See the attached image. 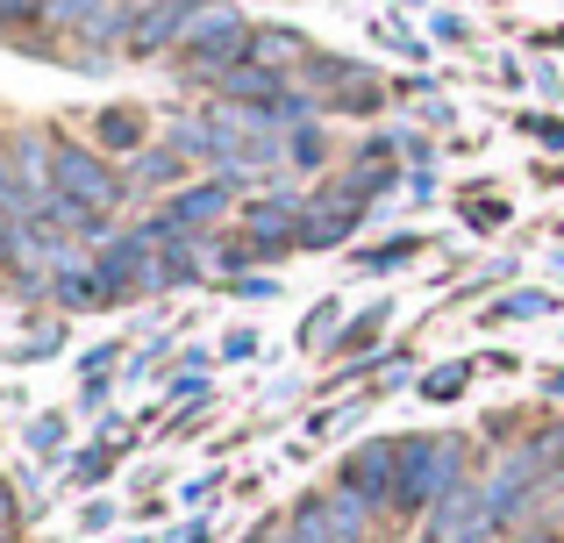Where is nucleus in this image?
<instances>
[{"instance_id":"18","label":"nucleus","mask_w":564,"mask_h":543,"mask_svg":"<svg viewBox=\"0 0 564 543\" xmlns=\"http://www.w3.org/2000/svg\"><path fill=\"white\" fill-rule=\"evenodd\" d=\"M0 543H8V530H0Z\"/></svg>"},{"instance_id":"3","label":"nucleus","mask_w":564,"mask_h":543,"mask_svg":"<svg viewBox=\"0 0 564 543\" xmlns=\"http://www.w3.org/2000/svg\"><path fill=\"white\" fill-rule=\"evenodd\" d=\"M372 515H379L372 501H358L350 487H336V493H307L286 522H293V543H365Z\"/></svg>"},{"instance_id":"9","label":"nucleus","mask_w":564,"mask_h":543,"mask_svg":"<svg viewBox=\"0 0 564 543\" xmlns=\"http://www.w3.org/2000/svg\"><path fill=\"white\" fill-rule=\"evenodd\" d=\"M94 137H100V151H137V143H143V115L137 108H108L94 122Z\"/></svg>"},{"instance_id":"13","label":"nucleus","mask_w":564,"mask_h":543,"mask_svg":"<svg viewBox=\"0 0 564 543\" xmlns=\"http://www.w3.org/2000/svg\"><path fill=\"white\" fill-rule=\"evenodd\" d=\"M465 379H471V365H443V372H429V387H422V393H429V401H451Z\"/></svg>"},{"instance_id":"7","label":"nucleus","mask_w":564,"mask_h":543,"mask_svg":"<svg viewBox=\"0 0 564 543\" xmlns=\"http://www.w3.org/2000/svg\"><path fill=\"white\" fill-rule=\"evenodd\" d=\"M250 57L272 65V72H293V65H307V36H293V29H258V36H250Z\"/></svg>"},{"instance_id":"5","label":"nucleus","mask_w":564,"mask_h":543,"mask_svg":"<svg viewBox=\"0 0 564 543\" xmlns=\"http://www.w3.org/2000/svg\"><path fill=\"white\" fill-rule=\"evenodd\" d=\"M200 0H143L137 22H129V57H165L186 43V22Z\"/></svg>"},{"instance_id":"16","label":"nucleus","mask_w":564,"mask_h":543,"mask_svg":"<svg viewBox=\"0 0 564 543\" xmlns=\"http://www.w3.org/2000/svg\"><path fill=\"white\" fill-rule=\"evenodd\" d=\"M514 543H551V536H514Z\"/></svg>"},{"instance_id":"1","label":"nucleus","mask_w":564,"mask_h":543,"mask_svg":"<svg viewBox=\"0 0 564 543\" xmlns=\"http://www.w3.org/2000/svg\"><path fill=\"white\" fill-rule=\"evenodd\" d=\"M457 458H465V436H408V465H400V515H422L443 493L457 487Z\"/></svg>"},{"instance_id":"10","label":"nucleus","mask_w":564,"mask_h":543,"mask_svg":"<svg viewBox=\"0 0 564 543\" xmlns=\"http://www.w3.org/2000/svg\"><path fill=\"white\" fill-rule=\"evenodd\" d=\"M386 315H393V307H386V301H372V307H365V315L344 329V350H372V344H379V329H386Z\"/></svg>"},{"instance_id":"8","label":"nucleus","mask_w":564,"mask_h":543,"mask_svg":"<svg viewBox=\"0 0 564 543\" xmlns=\"http://www.w3.org/2000/svg\"><path fill=\"white\" fill-rule=\"evenodd\" d=\"M200 279V258L186 251V243H165V251H151V286H193Z\"/></svg>"},{"instance_id":"11","label":"nucleus","mask_w":564,"mask_h":543,"mask_svg":"<svg viewBox=\"0 0 564 543\" xmlns=\"http://www.w3.org/2000/svg\"><path fill=\"white\" fill-rule=\"evenodd\" d=\"M137 165H143V180H186V151L180 143H172V151H143Z\"/></svg>"},{"instance_id":"12","label":"nucleus","mask_w":564,"mask_h":543,"mask_svg":"<svg viewBox=\"0 0 564 543\" xmlns=\"http://www.w3.org/2000/svg\"><path fill=\"white\" fill-rule=\"evenodd\" d=\"M29 22H43V0H0V29H14V36H22Z\"/></svg>"},{"instance_id":"15","label":"nucleus","mask_w":564,"mask_h":543,"mask_svg":"<svg viewBox=\"0 0 564 543\" xmlns=\"http://www.w3.org/2000/svg\"><path fill=\"white\" fill-rule=\"evenodd\" d=\"M8 522H14V493L0 487V530H8Z\"/></svg>"},{"instance_id":"6","label":"nucleus","mask_w":564,"mask_h":543,"mask_svg":"<svg viewBox=\"0 0 564 543\" xmlns=\"http://www.w3.org/2000/svg\"><path fill=\"white\" fill-rule=\"evenodd\" d=\"M365 222V200L350 194H329V200H307V222H301V243L307 251H322V243H344L350 229Z\"/></svg>"},{"instance_id":"17","label":"nucleus","mask_w":564,"mask_h":543,"mask_svg":"<svg viewBox=\"0 0 564 543\" xmlns=\"http://www.w3.org/2000/svg\"><path fill=\"white\" fill-rule=\"evenodd\" d=\"M465 543H486V536H465Z\"/></svg>"},{"instance_id":"14","label":"nucleus","mask_w":564,"mask_h":543,"mask_svg":"<svg viewBox=\"0 0 564 543\" xmlns=\"http://www.w3.org/2000/svg\"><path fill=\"white\" fill-rule=\"evenodd\" d=\"M286 151L301 158V165H322V137H315V129H293V137H286Z\"/></svg>"},{"instance_id":"2","label":"nucleus","mask_w":564,"mask_h":543,"mask_svg":"<svg viewBox=\"0 0 564 543\" xmlns=\"http://www.w3.org/2000/svg\"><path fill=\"white\" fill-rule=\"evenodd\" d=\"M51 186H57V194H72V200H86L94 215H108L115 200L129 194V180H122V172H108V158L86 151V143H65V137H51Z\"/></svg>"},{"instance_id":"4","label":"nucleus","mask_w":564,"mask_h":543,"mask_svg":"<svg viewBox=\"0 0 564 543\" xmlns=\"http://www.w3.org/2000/svg\"><path fill=\"white\" fill-rule=\"evenodd\" d=\"M400 465H408V436H379V444H365V450L344 458V479H336V487H350L358 501H372V508H393Z\"/></svg>"}]
</instances>
